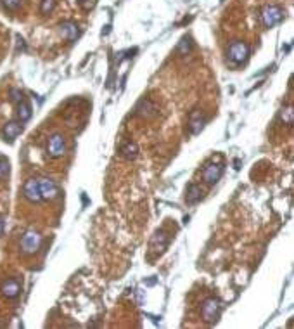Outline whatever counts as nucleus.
I'll return each mask as SVG.
<instances>
[{"mask_svg": "<svg viewBox=\"0 0 294 329\" xmlns=\"http://www.w3.org/2000/svg\"><path fill=\"white\" fill-rule=\"evenodd\" d=\"M42 246V236H40L36 230H28V232H24V236H22L21 239V251L24 253V255H33V253H36Z\"/></svg>", "mask_w": 294, "mask_h": 329, "instance_id": "7ed1b4c3", "label": "nucleus"}, {"mask_svg": "<svg viewBox=\"0 0 294 329\" xmlns=\"http://www.w3.org/2000/svg\"><path fill=\"white\" fill-rule=\"evenodd\" d=\"M56 7V0H42L40 4V13L42 14H50Z\"/></svg>", "mask_w": 294, "mask_h": 329, "instance_id": "aec40b11", "label": "nucleus"}, {"mask_svg": "<svg viewBox=\"0 0 294 329\" xmlns=\"http://www.w3.org/2000/svg\"><path fill=\"white\" fill-rule=\"evenodd\" d=\"M18 116H20L21 123L28 122L32 118V106L26 103V101H21L20 106H18Z\"/></svg>", "mask_w": 294, "mask_h": 329, "instance_id": "f3484780", "label": "nucleus"}, {"mask_svg": "<svg viewBox=\"0 0 294 329\" xmlns=\"http://www.w3.org/2000/svg\"><path fill=\"white\" fill-rule=\"evenodd\" d=\"M204 123H206V118L204 115H202V111H199V109H194V111L190 113L189 116V130L192 135H198L201 134V130L204 128Z\"/></svg>", "mask_w": 294, "mask_h": 329, "instance_id": "1a4fd4ad", "label": "nucleus"}, {"mask_svg": "<svg viewBox=\"0 0 294 329\" xmlns=\"http://www.w3.org/2000/svg\"><path fill=\"white\" fill-rule=\"evenodd\" d=\"M10 96H12L14 103H21V101H22V94L20 92V90H16V89L10 90Z\"/></svg>", "mask_w": 294, "mask_h": 329, "instance_id": "5701e85b", "label": "nucleus"}, {"mask_svg": "<svg viewBox=\"0 0 294 329\" xmlns=\"http://www.w3.org/2000/svg\"><path fill=\"white\" fill-rule=\"evenodd\" d=\"M222 310V301L218 298H206L201 303V317L206 320V322H214L220 315Z\"/></svg>", "mask_w": 294, "mask_h": 329, "instance_id": "f03ea898", "label": "nucleus"}, {"mask_svg": "<svg viewBox=\"0 0 294 329\" xmlns=\"http://www.w3.org/2000/svg\"><path fill=\"white\" fill-rule=\"evenodd\" d=\"M2 4L7 11H18L21 7L22 0H2Z\"/></svg>", "mask_w": 294, "mask_h": 329, "instance_id": "412c9836", "label": "nucleus"}, {"mask_svg": "<svg viewBox=\"0 0 294 329\" xmlns=\"http://www.w3.org/2000/svg\"><path fill=\"white\" fill-rule=\"evenodd\" d=\"M61 35L64 40L68 42H74L78 39V35H80V30H78L76 23L73 21H64L61 23Z\"/></svg>", "mask_w": 294, "mask_h": 329, "instance_id": "f8f14e48", "label": "nucleus"}, {"mask_svg": "<svg viewBox=\"0 0 294 329\" xmlns=\"http://www.w3.org/2000/svg\"><path fill=\"white\" fill-rule=\"evenodd\" d=\"M166 246H168V236H166V232H164V230H158V232L152 236V239H150V249H154V251L161 253Z\"/></svg>", "mask_w": 294, "mask_h": 329, "instance_id": "4468645a", "label": "nucleus"}, {"mask_svg": "<svg viewBox=\"0 0 294 329\" xmlns=\"http://www.w3.org/2000/svg\"><path fill=\"white\" fill-rule=\"evenodd\" d=\"M187 203H190V205H196V203L199 201V199L202 198V189L199 187L198 184H190L189 187H187Z\"/></svg>", "mask_w": 294, "mask_h": 329, "instance_id": "2eb2a0df", "label": "nucleus"}, {"mask_svg": "<svg viewBox=\"0 0 294 329\" xmlns=\"http://www.w3.org/2000/svg\"><path fill=\"white\" fill-rule=\"evenodd\" d=\"M80 4H82L84 9H92L94 4H96V0H80Z\"/></svg>", "mask_w": 294, "mask_h": 329, "instance_id": "b1692460", "label": "nucleus"}, {"mask_svg": "<svg viewBox=\"0 0 294 329\" xmlns=\"http://www.w3.org/2000/svg\"><path fill=\"white\" fill-rule=\"evenodd\" d=\"M21 132H22L21 122H9V123L6 125V127H4L2 135H4V139H6V141L12 142L14 139L18 137V135H21Z\"/></svg>", "mask_w": 294, "mask_h": 329, "instance_id": "ddd939ff", "label": "nucleus"}, {"mask_svg": "<svg viewBox=\"0 0 294 329\" xmlns=\"http://www.w3.org/2000/svg\"><path fill=\"white\" fill-rule=\"evenodd\" d=\"M250 56V45L246 42H240V40H234L227 49V58L234 66L237 64H242L244 61L248 59Z\"/></svg>", "mask_w": 294, "mask_h": 329, "instance_id": "f257e3e1", "label": "nucleus"}, {"mask_svg": "<svg viewBox=\"0 0 294 329\" xmlns=\"http://www.w3.org/2000/svg\"><path fill=\"white\" fill-rule=\"evenodd\" d=\"M7 172H9V163H7L6 160H0V179H2Z\"/></svg>", "mask_w": 294, "mask_h": 329, "instance_id": "4be33fe9", "label": "nucleus"}, {"mask_svg": "<svg viewBox=\"0 0 294 329\" xmlns=\"http://www.w3.org/2000/svg\"><path fill=\"white\" fill-rule=\"evenodd\" d=\"M284 18V9L278 6H265L262 11V21L265 28H274L275 25L282 21Z\"/></svg>", "mask_w": 294, "mask_h": 329, "instance_id": "20e7f679", "label": "nucleus"}, {"mask_svg": "<svg viewBox=\"0 0 294 329\" xmlns=\"http://www.w3.org/2000/svg\"><path fill=\"white\" fill-rule=\"evenodd\" d=\"M135 113L138 116H142V118H150V116H154L158 113V108L150 99H142L137 104V108H135Z\"/></svg>", "mask_w": 294, "mask_h": 329, "instance_id": "9b49d317", "label": "nucleus"}, {"mask_svg": "<svg viewBox=\"0 0 294 329\" xmlns=\"http://www.w3.org/2000/svg\"><path fill=\"white\" fill-rule=\"evenodd\" d=\"M222 173H224V165L222 163H208L204 166V170H202V180H204L206 184H214L220 180Z\"/></svg>", "mask_w": 294, "mask_h": 329, "instance_id": "0eeeda50", "label": "nucleus"}, {"mask_svg": "<svg viewBox=\"0 0 294 329\" xmlns=\"http://www.w3.org/2000/svg\"><path fill=\"white\" fill-rule=\"evenodd\" d=\"M40 185V194H42V199H47V201H52L59 196V189L56 182L52 179H40L38 180Z\"/></svg>", "mask_w": 294, "mask_h": 329, "instance_id": "6e6552de", "label": "nucleus"}, {"mask_svg": "<svg viewBox=\"0 0 294 329\" xmlns=\"http://www.w3.org/2000/svg\"><path fill=\"white\" fill-rule=\"evenodd\" d=\"M22 196L28 199L30 203H40L42 201V194H40V185L38 180L30 179L22 185Z\"/></svg>", "mask_w": 294, "mask_h": 329, "instance_id": "423d86ee", "label": "nucleus"}, {"mask_svg": "<svg viewBox=\"0 0 294 329\" xmlns=\"http://www.w3.org/2000/svg\"><path fill=\"white\" fill-rule=\"evenodd\" d=\"M2 232H4V218L0 217V236H2Z\"/></svg>", "mask_w": 294, "mask_h": 329, "instance_id": "393cba45", "label": "nucleus"}, {"mask_svg": "<svg viewBox=\"0 0 294 329\" xmlns=\"http://www.w3.org/2000/svg\"><path fill=\"white\" fill-rule=\"evenodd\" d=\"M190 47H192L190 39H187V37H184L182 42H180V45H178V47H176V51H178V54L187 56V52L190 51Z\"/></svg>", "mask_w": 294, "mask_h": 329, "instance_id": "6ab92c4d", "label": "nucleus"}, {"mask_svg": "<svg viewBox=\"0 0 294 329\" xmlns=\"http://www.w3.org/2000/svg\"><path fill=\"white\" fill-rule=\"evenodd\" d=\"M280 120L284 122V125L291 127L292 122H294V109H292V106H288V108L282 109V111H280Z\"/></svg>", "mask_w": 294, "mask_h": 329, "instance_id": "a211bd4d", "label": "nucleus"}, {"mask_svg": "<svg viewBox=\"0 0 294 329\" xmlns=\"http://www.w3.org/2000/svg\"><path fill=\"white\" fill-rule=\"evenodd\" d=\"M0 293L6 298H9V300H12V298H16L18 294L21 293V282L18 281V279H7V281H4V284L0 286Z\"/></svg>", "mask_w": 294, "mask_h": 329, "instance_id": "9d476101", "label": "nucleus"}, {"mask_svg": "<svg viewBox=\"0 0 294 329\" xmlns=\"http://www.w3.org/2000/svg\"><path fill=\"white\" fill-rule=\"evenodd\" d=\"M47 151L50 158H61L66 153V142L61 134H54L47 142Z\"/></svg>", "mask_w": 294, "mask_h": 329, "instance_id": "39448f33", "label": "nucleus"}, {"mask_svg": "<svg viewBox=\"0 0 294 329\" xmlns=\"http://www.w3.org/2000/svg\"><path fill=\"white\" fill-rule=\"evenodd\" d=\"M122 154H123V158H126V160H135V158H137V154H138L137 144H135V142H132V141L125 142V144L122 146Z\"/></svg>", "mask_w": 294, "mask_h": 329, "instance_id": "dca6fc26", "label": "nucleus"}]
</instances>
